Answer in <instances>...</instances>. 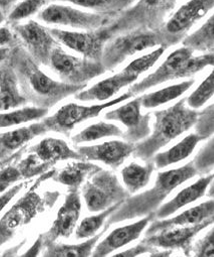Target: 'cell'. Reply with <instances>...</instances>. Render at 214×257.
<instances>
[{
  "instance_id": "1",
  "label": "cell",
  "mask_w": 214,
  "mask_h": 257,
  "mask_svg": "<svg viewBox=\"0 0 214 257\" xmlns=\"http://www.w3.org/2000/svg\"><path fill=\"white\" fill-rule=\"evenodd\" d=\"M197 175L193 162L177 169L159 173L154 187L123 203L111 215L108 225L153 214L174 190Z\"/></svg>"
},
{
  "instance_id": "2",
  "label": "cell",
  "mask_w": 214,
  "mask_h": 257,
  "mask_svg": "<svg viewBox=\"0 0 214 257\" xmlns=\"http://www.w3.org/2000/svg\"><path fill=\"white\" fill-rule=\"evenodd\" d=\"M199 112L187 106L186 99L155 112L153 133L136 147V156L144 161L153 159L161 149L194 127Z\"/></svg>"
},
{
  "instance_id": "3",
  "label": "cell",
  "mask_w": 214,
  "mask_h": 257,
  "mask_svg": "<svg viewBox=\"0 0 214 257\" xmlns=\"http://www.w3.org/2000/svg\"><path fill=\"white\" fill-rule=\"evenodd\" d=\"M186 47L172 52L160 67L152 74L135 84L129 90L133 96L147 91L158 85L178 79L191 78L205 68L214 65V52L200 56Z\"/></svg>"
},
{
  "instance_id": "4",
  "label": "cell",
  "mask_w": 214,
  "mask_h": 257,
  "mask_svg": "<svg viewBox=\"0 0 214 257\" xmlns=\"http://www.w3.org/2000/svg\"><path fill=\"white\" fill-rule=\"evenodd\" d=\"M82 195L90 212H102L129 197L117 176L110 171L98 169L90 175L84 187Z\"/></svg>"
},
{
  "instance_id": "5",
  "label": "cell",
  "mask_w": 214,
  "mask_h": 257,
  "mask_svg": "<svg viewBox=\"0 0 214 257\" xmlns=\"http://www.w3.org/2000/svg\"><path fill=\"white\" fill-rule=\"evenodd\" d=\"M162 43L161 36L152 32H139L119 37L104 46L100 63L106 70H112L135 54L160 46Z\"/></svg>"
},
{
  "instance_id": "6",
  "label": "cell",
  "mask_w": 214,
  "mask_h": 257,
  "mask_svg": "<svg viewBox=\"0 0 214 257\" xmlns=\"http://www.w3.org/2000/svg\"><path fill=\"white\" fill-rule=\"evenodd\" d=\"M50 63L64 82L74 85H86L106 71L100 62L72 56L58 47L52 51Z\"/></svg>"
},
{
  "instance_id": "7",
  "label": "cell",
  "mask_w": 214,
  "mask_h": 257,
  "mask_svg": "<svg viewBox=\"0 0 214 257\" xmlns=\"http://www.w3.org/2000/svg\"><path fill=\"white\" fill-rule=\"evenodd\" d=\"M38 19L50 25L96 31L108 24L109 15L88 13L72 7L54 4L42 11Z\"/></svg>"
},
{
  "instance_id": "8",
  "label": "cell",
  "mask_w": 214,
  "mask_h": 257,
  "mask_svg": "<svg viewBox=\"0 0 214 257\" xmlns=\"http://www.w3.org/2000/svg\"><path fill=\"white\" fill-rule=\"evenodd\" d=\"M214 9V0H189L166 23L161 36L162 42L178 43L190 29Z\"/></svg>"
},
{
  "instance_id": "9",
  "label": "cell",
  "mask_w": 214,
  "mask_h": 257,
  "mask_svg": "<svg viewBox=\"0 0 214 257\" xmlns=\"http://www.w3.org/2000/svg\"><path fill=\"white\" fill-rule=\"evenodd\" d=\"M212 224H214V218L192 226H179L161 230L147 235L143 243L153 248L165 249V251L181 250L186 255H189L192 251L194 238Z\"/></svg>"
},
{
  "instance_id": "10",
  "label": "cell",
  "mask_w": 214,
  "mask_h": 257,
  "mask_svg": "<svg viewBox=\"0 0 214 257\" xmlns=\"http://www.w3.org/2000/svg\"><path fill=\"white\" fill-rule=\"evenodd\" d=\"M50 32L56 41L66 48L80 54L86 59L100 62L104 43L108 38L106 31L70 32L50 29Z\"/></svg>"
},
{
  "instance_id": "11",
  "label": "cell",
  "mask_w": 214,
  "mask_h": 257,
  "mask_svg": "<svg viewBox=\"0 0 214 257\" xmlns=\"http://www.w3.org/2000/svg\"><path fill=\"white\" fill-rule=\"evenodd\" d=\"M131 97H134L133 94L129 91L125 94H123L120 97H117L116 99L106 101L102 104L96 105H78L74 103H70L64 106H62L54 116H52L50 119V124L54 126V128H58L64 132H70L74 128L88 120L98 117L104 110L108 109L114 105H118L120 103H123L124 101L130 99Z\"/></svg>"
},
{
  "instance_id": "12",
  "label": "cell",
  "mask_w": 214,
  "mask_h": 257,
  "mask_svg": "<svg viewBox=\"0 0 214 257\" xmlns=\"http://www.w3.org/2000/svg\"><path fill=\"white\" fill-rule=\"evenodd\" d=\"M142 104L140 98L134 99L131 102L106 114V119L119 121L128 128L126 134L132 142L147 138L150 134L151 115H142Z\"/></svg>"
},
{
  "instance_id": "13",
  "label": "cell",
  "mask_w": 214,
  "mask_h": 257,
  "mask_svg": "<svg viewBox=\"0 0 214 257\" xmlns=\"http://www.w3.org/2000/svg\"><path fill=\"white\" fill-rule=\"evenodd\" d=\"M40 198L36 193H28L0 220V244L10 239L20 227L28 224L38 213Z\"/></svg>"
},
{
  "instance_id": "14",
  "label": "cell",
  "mask_w": 214,
  "mask_h": 257,
  "mask_svg": "<svg viewBox=\"0 0 214 257\" xmlns=\"http://www.w3.org/2000/svg\"><path fill=\"white\" fill-rule=\"evenodd\" d=\"M135 151V145L122 141H110L96 146L78 148L84 160L102 162L112 168L120 167Z\"/></svg>"
},
{
  "instance_id": "15",
  "label": "cell",
  "mask_w": 214,
  "mask_h": 257,
  "mask_svg": "<svg viewBox=\"0 0 214 257\" xmlns=\"http://www.w3.org/2000/svg\"><path fill=\"white\" fill-rule=\"evenodd\" d=\"M154 217V214H150L133 224L115 229L102 242H100L96 247H94L92 256H106L136 241L138 238H140Z\"/></svg>"
},
{
  "instance_id": "16",
  "label": "cell",
  "mask_w": 214,
  "mask_h": 257,
  "mask_svg": "<svg viewBox=\"0 0 214 257\" xmlns=\"http://www.w3.org/2000/svg\"><path fill=\"white\" fill-rule=\"evenodd\" d=\"M16 30L30 49L32 53L42 63H50L52 51L56 48V39L50 30L34 21L16 27Z\"/></svg>"
},
{
  "instance_id": "17",
  "label": "cell",
  "mask_w": 214,
  "mask_h": 257,
  "mask_svg": "<svg viewBox=\"0 0 214 257\" xmlns=\"http://www.w3.org/2000/svg\"><path fill=\"white\" fill-rule=\"evenodd\" d=\"M138 79V76L124 69L122 72L94 84L90 89L80 91L76 94V99L82 102L109 101L123 88L134 84Z\"/></svg>"
},
{
  "instance_id": "18",
  "label": "cell",
  "mask_w": 214,
  "mask_h": 257,
  "mask_svg": "<svg viewBox=\"0 0 214 257\" xmlns=\"http://www.w3.org/2000/svg\"><path fill=\"white\" fill-rule=\"evenodd\" d=\"M82 213V200L78 189H72L66 197L64 203L58 212L48 236L56 240L68 238L74 231Z\"/></svg>"
},
{
  "instance_id": "19",
  "label": "cell",
  "mask_w": 214,
  "mask_h": 257,
  "mask_svg": "<svg viewBox=\"0 0 214 257\" xmlns=\"http://www.w3.org/2000/svg\"><path fill=\"white\" fill-rule=\"evenodd\" d=\"M212 218H214V199L192 207L173 218L157 220L150 226L147 231V235H151L161 230L170 229L173 227L200 224Z\"/></svg>"
},
{
  "instance_id": "20",
  "label": "cell",
  "mask_w": 214,
  "mask_h": 257,
  "mask_svg": "<svg viewBox=\"0 0 214 257\" xmlns=\"http://www.w3.org/2000/svg\"><path fill=\"white\" fill-rule=\"evenodd\" d=\"M213 178H214V174L205 175L204 177L200 178L192 185L180 191L171 201L160 206V208L157 210L155 214V218L157 220L166 219L172 216L177 211L186 207L187 205H190L198 201L202 197H204L207 193V190Z\"/></svg>"
},
{
  "instance_id": "21",
  "label": "cell",
  "mask_w": 214,
  "mask_h": 257,
  "mask_svg": "<svg viewBox=\"0 0 214 257\" xmlns=\"http://www.w3.org/2000/svg\"><path fill=\"white\" fill-rule=\"evenodd\" d=\"M30 82L32 89L38 94L54 98L56 101L70 95L76 94L86 88V85H74L66 82L56 81L36 68L30 71Z\"/></svg>"
},
{
  "instance_id": "22",
  "label": "cell",
  "mask_w": 214,
  "mask_h": 257,
  "mask_svg": "<svg viewBox=\"0 0 214 257\" xmlns=\"http://www.w3.org/2000/svg\"><path fill=\"white\" fill-rule=\"evenodd\" d=\"M34 152L36 158L46 165L66 160H84L78 151H74L64 140L56 138H48L42 141Z\"/></svg>"
},
{
  "instance_id": "23",
  "label": "cell",
  "mask_w": 214,
  "mask_h": 257,
  "mask_svg": "<svg viewBox=\"0 0 214 257\" xmlns=\"http://www.w3.org/2000/svg\"><path fill=\"white\" fill-rule=\"evenodd\" d=\"M201 141H203V139L196 133L185 137L169 150L156 154L153 158L155 167L158 169H164L186 160L193 154L197 145Z\"/></svg>"
},
{
  "instance_id": "24",
  "label": "cell",
  "mask_w": 214,
  "mask_h": 257,
  "mask_svg": "<svg viewBox=\"0 0 214 257\" xmlns=\"http://www.w3.org/2000/svg\"><path fill=\"white\" fill-rule=\"evenodd\" d=\"M194 84L195 81L191 79L144 95L140 97L142 107L146 109H153L168 104L184 95Z\"/></svg>"
},
{
  "instance_id": "25",
  "label": "cell",
  "mask_w": 214,
  "mask_h": 257,
  "mask_svg": "<svg viewBox=\"0 0 214 257\" xmlns=\"http://www.w3.org/2000/svg\"><path fill=\"white\" fill-rule=\"evenodd\" d=\"M26 103L22 96L16 75L10 70L0 71V111H10Z\"/></svg>"
},
{
  "instance_id": "26",
  "label": "cell",
  "mask_w": 214,
  "mask_h": 257,
  "mask_svg": "<svg viewBox=\"0 0 214 257\" xmlns=\"http://www.w3.org/2000/svg\"><path fill=\"white\" fill-rule=\"evenodd\" d=\"M182 44L194 53L214 52V14L194 33L185 37Z\"/></svg>"
},
{
  "instance_id": "27",
  "label": "cell",
  "mask_w": 214,
  "mask_h": 257,
  "mask_svg": "<svg viewBox=\"0 0 214 257\" xmlns=\"http://www.w3.org/2000/svg\"><path fill=\"white\" fill-rule=\"evenodd\" d=\"M155 168L154 162L148 163L145 166L133 162L126 166L121 174L128 192L136 193L145 188L149 184Z\"/></svg>"
},
{
  "instance_id": "28",
  "label": "cell",
  "mask_w": 214,
  "mask_h": 257,
  "mask_svg": "<svg viewBox=\"0 0 214 257\" xmlns=\"http://www.w3.org/2000/svg\"><path fill=\"white\" fill-rule=\"evenodd\" d=\"M98 166L84 162H74L66 167L56 177V181L62 185L70 187V189H78L80 185L84 182V180L90 176L92 173L98 171Z\"/></svg>"
},
{
  "instance_id": "29",
  "label": "cell",
  "mask_w": 214,
  "mask_h": 257,
  "mask_svg": "<svg viewBox=\"0 0 214 257\" xmlns=\"http://www.w3.org/2000/svg\"><path fill=\"white\" fill-rule=\"evenodd\" d=\"M124 133L119 126L108 122H98L84 128L80 133L72 138V142L76 145L92 143L106 138L123 137Z\"/></svg>"
},
{
  "instance_id": "30",
  "label": "cell",
  "mask_w": 214,
  "mask_h": 257,
  "mask_svg": "<svg viewBox=\"0 0 214 257\" xmlns=\"http://www.w3.org/2000/svg\"><path fill=\"white\" fill-rule=\"evenodd\" d=\"M70 3L80 8L88 9L96 14L111 15L132 7L137 0H56Z\"/></svg>"
},
{
  "instance_id": "31",
  "label": "cell",
  "mask_w": 214,
  "mask_h": 257,
  "mask_svg": "<svg viewBox=\"0 0 214 257\" xmlns=\"http://www.w3.org/2000/svg\"><path fill=\"white\" fill-rule=\"evenodd\" d=\"M44 124H34L30 127H22L10 131L0 136L2 144L8 150H16L44 132Z\"/></svg>"
},
{
  "instance_id": "32",
  "label": "cell",
  "mask_w": 214,
  "mask_h": 257,
  "mask_svg": "<svg viewBox=\"0 0 214 257\" xmlns=\"http://www.w3.org/2000/svg\"><path fill=\"white\" fill-rule=\"evenodd\" d=\"M124 203V202H123ZM116 204L108 209L100 212L98 215H94L90 217L84 218L76 231V236L78 239H90L96 235L98 230L102 227L106 220L110 218L111 215L123 204Z\"/></svg>"
},
{
  "instance_id": "33",
  "label": "cell",
  "mask_w": 214,
  "mask_h": 257,
  "mask_svg": "<svg viewBox=\"0 0 214 257\" xmlns=\"http://www.w3.org/2000/svg\"><path fill=\"white\" fill-rule=\"evenodd\" d=\"M48 113V109L40 107H26L0 114V128H8L30 121H34L44 117Z\"/></svg>"
},
{
  "instance_id": "34",
  "label": "cell",
  "mask_w": 214,
  "mask_h": 257,
  "mask_svg": "<svg viewBox=\"0 0 214 257\" xmlns=\"http://www.w3.org/2000/svg\"><path fill=\"white\" fill-rule=\"evenodd\" d=\"M102 233L94 235L88 241L74 244V245H58L54 247L48 255L50 256H74V257H86L92 255V251L98 242Z\"/></svg>"
},
{
  "instance_id": "35",
  "label": "cell",
  "mask_w": 214,
  "mask_h": 257,
  "mask_svg": "<svg viewBox=\"0 0 214 257\" xmlns=\"http://www.w3.org/2000/svg\"><path fill=\"white\" fill-rule=\"evenodd\" d=\"M214 96V69L210 74L200 83V85L186 98L188 107L198 110L205 106L208 101Z\"/></svg>"
},
{
  "instance_id": "36",
  "label": "cell",
  "mask_w": 214,
  "mask_h": 257,
  "mask_svg": "<svg viewBox=\"0 0 214 257\" xmlns=\"http://www.w3.org/2000/svg\"><path fill=\"white\" fill-rule=\"evenodd\" d=\"M165 51H166V46H160L158 49L152 51L151 53H148L132 61L125 68V70L140 77L143 73L149 71L151 68L155 66V64L161 59Z\"/></svg>"
},
{
  "instance_id": "37",
  "label": "cell",
  "mask_w": 214,
  "mask_h": 257,
  "mask_svg": "<svg viewBox=\"0 0 214 257\" xmlns=\"http://www.w3.org/2000/svg\"><path fill=\"white\" fill-rule=\"evenodd\" d=\"M192 162L198 175H208L214 169V137L200 149Z\"/></svg>"
},
{
  "instance_id": "38",
  "label": "cell",
  "mask_w": 214,
  "mask_h": 257,
  "mask_svg": "<svg viewBox=\"0 0 214 257\" xmlns=\"http://www.w3.org/2000/svg\"><path fill=\"white\" fill-rule=\"evenodd\" d=\"M50 0H24L10 15L12 22H20L36 14Z\"/></svg>"
},
{
  "instance_id": "39",
  "label": "cell",
  "mask_w": 214,
  "mask_h": 257,
  "mask_svg": "<svg viewBox=\"0 0 214 257\" xmlns=\"http://www.w3.org/2000/svg\"><path fill=\"white\" fill-rule=\"evenodd\" d=\"M194 127L196 128V134L203 140L208 139L214 134V104L199 112L198 120Z\"/></svg>"
},
{
  "instance_id": "40",
  "label": "cell",
  "mask_w": 214,
  "mask_h": 257,
  "mask_svg": "<svg viewBox=\"0 0 214 257\" xmlns=\"http://www.w3.org/2000/svg\"><path fill=\"white\" fill-rule=\"evenodd\" d=\"M194 254L199 257H214V227L192 247Z\"/></svg>"
},
{
  "instance_id": "41",
  "label": "cell",
  "mask_w": 214,
  "mask_h": 257,
  "mask_svg": "<svg viewBox=\"0 0 214 257\" xmlns=\"http://www.w3.org/2000/svg\"><path fill=\"white\" fill-rule=\"evenodd\" d=\"M22 185L14 186V188H12L10 190H8V192H6L4 194L0 196V212H2L10 204V202L16 196V194L22 190Z\"/></svg>"
},
{
  "instance_id": "42",
  "label": "cell",
  "mask_w": 214,
  "mask_h": 257,
  "mask_svg": "<svg viewBox=\"0 0 214 257\" xmlns=\"http://www.w3.org/2000/svg\"><path fill=\"white\" fill-rule=\"evenodd\" d=\"M142 3L149 9L164 8V11L171 10L175 6V0H142Z\"/></svg>"
},
{
  "instance_id": "43",
  "label": "cell",
  "mask_w": 214,
  "mask_h": 257,
  "mask_svg": "<svg viewBox=\"0 0 214 257\" xmlns=\"http://www.w3.org/2000/svg\"><path fill=\"white\" fill-rule=\"evenodd\" d=\"M12 41V34L8 28H0V47H4Z\"/></svg>"
},
{
  "instance_id": "44",
  "label": "cell",
  "mask_w": 214,
  "mask_h": 257,
  "mask_svg": "<svg viewBox=\"0 0 214 257\" xmlns=\"http://www.w3.org/2000/svg\"><path fill=\"white\" fill-rule=\"evenodd\" d=\"M18 0H0V9H8Z\"/></svg>"
},
{
  "instance_id": "45",
  "label": "cell",
  "mask_w": 214,
  "mask_h": 257,
  "mask_svg": "<svg viewBox=\"0 0 214 257\" xmlns=\"http://www.w3.org/2000/svg\"><path fill=\"white\" fill-rule=\"evenodd\" d=\"M8 50L6 48L0 47V62L4 61L8 58Z\"/></svg>"
},
{
  "instance_id": "46",
  "label": "cell",
  "mask_w": 214,
  "mask_h": 257,
  "mask_svg": "<svg viewBox=\"0 0 214 257\" xmlns=\"http://www.w3.org/2000/svg\"><path fill=\"white\" fill-rule=\"evenodd\" d=\"M207 196L211 199H214V178H213V180H212V182H211V184H210V186L207 190Z\"/></svg>"
},
{
  "instance_id": "47",
  "label": "cell",
  "mask_w": 214,
  "mask_h": 257,
  "mask_svg": "<svg viewBox=\"0 0 214 257\" xmlns=\"http://www.w3.org/2000/svg\"><path fill=\"white\" fill-rule=\"evenodd\" d=\"M6 20V17H4V14L2 12V10H0V25H2Z\"/></svg>"
}]
</instances>
